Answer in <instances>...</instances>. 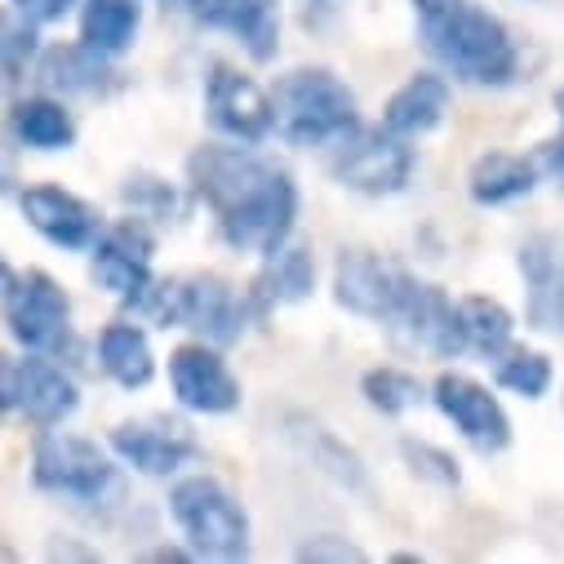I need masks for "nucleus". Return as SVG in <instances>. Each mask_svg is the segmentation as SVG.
Segmentation results:
<instances>
[{"mask_svg": "<svg viewBox=\"0 0 564 564\" xmlns=\"http://www.w3.org/2000/svg\"><path fill=\"white\" fill-rule=\"evenodd\" d=\"M187 192L214 214V227L236 253H275L299 227V183L290 170L258 156L249 143H200L187 156Z\"/></svg>", "mask_w": 564, "mask_h": 564, "instance_id": "obj_1", "label": "nucleus"}, {"mask_svg": "<svg viewBox=\"0 0 564 564\" xmlns=\"http://www.w3.org/2000/svg\"><path fill=\"white\" fill-rule=\"evenodd\" d=\"M129 316L152 321L165 329H187L192 338L231 347L245 338L253 321L249 294L236 290L227 275L218 271H192V275H156L152 285L138 294L133 303H124Z\"/></svg>", "mask_w": 564, "mask_h": 564, "instance_id": "obj_2", "label": "nucleus"}, {"mask_svg": "<svg viewBox=\"0 0 564 564\" xmlns=\"http://www.w3.org/2000/svg\"><path fill=\"white\" fill-rule=\"evenodd\" d=\"M417 36H422V50L454 80L476 89H507L524 72V54L511 28L494 10L471 6V0H463L458 10L441 19H417Z\"/></svg>", "mask_w": 564, "mask_h": 564, "instance_id": "obj_3", "label": "nucleus"}, {"mask_svg": "<svg viewBox=\"0 0 564 564\" xmlns=\"http://www.w3.org/2000/svg\"><path fill=\"white\" fill-rule=\"evenodd\" d=\"M275 107V138L290 148H334L351 129H360V98L356 89L321 63L290 67L271 85Z\"/></svg>", "mask_w": 564, "mask_h": 564, "instance_id": "obj_4", "label": "nucleus"}, {"mask_svg": "<svg viewBox=\"0 0 564 564\" xmlns=\"http://www.w3.org/2000/svg\"><path fill=\"white\" fill-rule=\"evenodd\" d=\"M0 285H6L0 290V299H6V329L23 351H41L58 360L76 356V325H72L76 312L58 275H50L45 267L19 271L14 262H6Z\"/></svg>", "mask_w": 564, "mask_h": 564, "instance_id": "obj_5", "label": "nucleus"}, {"mask_svg": "<svg viewBox=\"0 0 564 564\" xmlns=\"http://www.w3.org/2000/svg\"><path fill=\"white\" fill-rule=\"evenodd\" d=\"M170 516L183 533V542L200 560H245L253 542V524L245 502L209 471L178 476L170 489Z\"/></svg>", "mask_w": 564, "mask_h": 564, "instance_id": "obj_6", "label": "nucleus"}, {"mask_svg": "<svg viewBox=\"0 0 564 564\" xmlns=\"http://www.w3.org/2000/svg\"><path fill=\"white\" fill-rule=\"evenodd\" d=\"M417 174V148L413 138L395 133L391 124H360L351 129L343 143L329 148V178L343 192L382 200V196H400Z\"/></svg>", "mask_w": 564, "mask_h": 564, "instance_id": "obj_7", "label": "nucleus"}, {"mask_svg": "<svg viewBox=\"0 0 564 564\" xmlns=\"http://www.w3.org/2000/svg\"><path fill=\"white\" fill-rule=\"evenodd\" d=\"M116 454L111 445L98 449L85 436L72 432H36L32 445V485L50 498H67V502H102L107 494H116Z\"/></svg>", "mask_w": 564, "mask_h": 564, "instance_id": "obj_8", "label": "nucleus"}, {"mask_svg": "<svg viewBox=\"0 0 564 564\" xmlns=\"http://www.w3.org/2000/svg\"><path fill=\"white\" fill-rule=\"evenodd\" d=\"M0 409L23 417L32 432H54L80 409V387L58 356H6L0 369Z\"/></svg>", "mask_w": 564, "mask_h": 564, "instance_id": "obj_9", "label": "nucleus"}, {"mask_svg": "<svg viewBox=\"0 0 564 564\" xmlns=\"http://www.w3.org/2000/svg\"><path fill=\"white\" fill-rule=\"evenodd\" d=\"M111 454L120 467L148 476V480H170L183 467L205 458V445L196 427L178 413H148V417H124L107 432Z\"/></svg>", "mask_w": 564, "mask_h": 564, "instance_id": "obj_10", "label": "nucleus"}, {"mask_svg": "<svg viewBox=\"0 0 564 564\" xmlns=\"http://www.w3.org/2000/svg\"><path fill=\"white\" fill-rule=\"evenodd\" d=\"M409 285H413V271H404L400 262L382 258L378 249H365V245H351L334 258V303L356 316V321H369V325H395L404 299H409Z\"/></svg>", "mask_w": 564, "mask_h": 564, "instance_id": "obj_11", "label": "nucleus"}, {"mask_svg": "<svg viewBox=\"0 0 564 564\" xmlns=\"http://www.w3.org/2000/svg\"><path fill=\"white\" fill-rule=\"evenodd\" d=\"M152 258H156L152 218L124 214V218L107 223L102 236H98V245L89 249V280L124 307V303H133L156 280Z\"/></svg>", "mask_w": 564, "mask_h": 564, "instance_id": "obj_12", "label": "nucleus"}, {"mask_svg": "<svg viewBox=\"0 0 564 564\" xmlns=\"http://www.w3.org/2000/svg\"><path fill=\"white\" fill-rule=\"evenodd\" d=\"M432 404L441 409V417L449 427L485 458L511 449L516 427H511V413L502 409V400L494 395V387H485L480 378L463 373V369H445L432 382Z\"/></svg>", "mask_w": 564, "mask_h": 564, "instance_id": "obj_13", "label": "nucleus"}, {"mask_svg": "<svg viewBox=\"0 0 564 564\" xmlns=\"http://www.w3.org/2000/svg\"><path fill=\"white\" fill-rule=\"evenodd\" d=\"M205 120L214 124L218 138L262 148L275 133L271 89H262L249 72H240L231 63H209V72H205Z\"/></svg>", "mask_w": 564, "mask_h": 564, "instance_id": "obj_14", "label": "nucleus"}, {"mask_svg": "<svg viewBox=\"0 0 564 564\" xmlns=\"http://www.w3.org/2000/svg\"><path fill=\"white\" fill-rule=\"evenodd\" d=\"M165 373H170V391H174L178 409H187V413L223 417V413H236L245 404V387L231 373L218 343L187 338V343L170 347Z\"/></svg>", "mask_w": 564, "mask_h": 564, "instance_id": "obj_15", "label": "nucleus"}, {"mask_svg": "<svg viewBox=\"0 0 564 564\" xmlns=\"http://www.w3.org/2000/svg\"><path fill=\"white\" fill-rule=\"evenodd\" d=\"M14 205H19L23 223L41 240L63 249V253H89L98 245L102 227H107V218H102V209L94 200L67 192L58 183H28V187H19Z\"/></svg>", "mask_w": 564, "mask_h": 564, "instance_id": "obj_16", "label": "nucleus"}, {"mask_svg": "<svg viewBox=\"0 0 564 564\" xmlns=\"http://www.w3.org/2000/svg\"><path fill=\"white\" fill-rule=\"evenodd\" d=\"M187 14L196 28L240 41L249 63L258 67L275 63L280 54V28H285L280 0H187Z\"/></svg>", "mask_w": 564, "mask_h": 564, "instance_id": "obj_17", "label": "nucleus"}, {"mask_svg": "<svg viewBox=\"0 0 564 564\" xmlns=\"http://www.w3.org/2000/svg\"><path fill=\"white\" fill-rule=\"evenodd\" d=\"M409 343H417L427 356L436 360H458L467 356V334H463V312H458V299H449L441 285H432V280H417L409 285V299L395 316V325Z\"/></svg>", "mask_w": 564, "mask_h": 564, "instance_id": "obj_18", "label": "nucleus"}, {"mask_svg": "<svg viewBox=\"0 0 564 564\" xmlns=\"http://www.w3.org/2000/svg\"><path fill=\"white\" fill-rule=\"evenodd\" d=\"M245 294H249V307H253V321L258 325L271 312H280V307L307 303L316 294V253H312V245L285 240L275 253H267L262 267L249 275Z\"/></svg>", "mask_w": 564, "mask_h": 564, "instance_id": "obj_19", "label": "nucleus"}, {"mask_svg": "<svg viewBox=\"0 0 564 564\" xmlns=\"http://www.w3.org/2000/svg\"><path fill=\"white\" fill-rule=\"evenodd\" d=\"M449 107H454V85H449V76L422 67V72L404 76V80L391 89V98L382 102V124H391L395 133H404V138H413V143H417L422 133H432V129L445 124Z\"/></svg>", "mask_w": 564, "mask_h": 564, "instance_id": "obj_20", "label": "nucleus"}, {"mask_svg": "<svg viewBox=\"0 0 564 564\" xmlns=\"http://www.w3.org/2000/svg\"><path fill=\"white\" fill-rule=\"evenodd\" d=\"M94 356H98V369L120 391H143L156 378V347H152V334L138 325V316L107 321L94 338Z\"/></svg>", "mask_w": 564, "mask_h": 564, "instance_id": "obj_21", "label": "nucleus"}, {"mask_svg": "<svg viewBox=\"0 0 564 564\" xmlns=\"http://www.w3.org/2000/svg\"><path fill=\"white\" fill-rule=\"evenodd\" d=\"M542 170L533 161V152H480L467 170V196L480 209H498L511 200H524L542 187Z\"/></svg>", "mask_w": 564, "mask_h": 564, "instance_id": "obj_22", "label": "nucleus"}, {"mask_svg": "<svg viewBox=\"0 0 564 564\" xmlns=\"http://www.w3.org/2000/svg\"><path fill=\"white\" fill-rule=\"evenodd\" d=\"M10 138L28 152H72L76 148V116L67 111V102L50 89L14 98L10 102Z\"/></svg>", "mask_w": 564, "mask_h": 564, "instance_id": "obj_23", "label": "nucleus"}, {"mask_svg": "<svg viewBox=\"0 0 564 564\" xmlns=\"http://www.w3.org/2000/svg\"><path fill=\"white\" fill-rule=\"evenodd\" d=\"M36 76L50 94H111L120 80L111 72V58H102L98 50L72 41V45H50L36 63Z\"/></svg>", "mask_w": 564, "mask_h": 564, "instance_id": "obj_24", "label": "nucleus"}, {"mask_svg": "<svg viewBox=\"0 0 564 564\" xmlns=\"http://www.w3.org/2000/svg\"><path fill=\"white\" fill-rule=\"evenodd\" d=\"M290 441L307 454V463L316 467V471H325L334 485H343V489H365L369 485V471H365V458L343 441V436H334L325 422H316V417H307V413H290Z\"/></svg>", "mask_w": 564, "mask_h": 564, "instance_id": "obj_25", "label": "nucleus"}, {"mask_svg": "<svg viewBox=\"0 0 564 564\" xmlns=\"http://www.w3.org/2000/svg\"><path fill=\"white\" fill-rule=\"evenodd\" d=\"M143 32V0H80V45L120 58Z\"/></svg>", "mask_w": 564, "mask_h": 564, "instance_id": "obj_26", "label": "nucleus"}, {"mask_svg": "<svg viewBox=\"0 0 564 564\" xmlns=\"http://www.w3.org/2000/svg\"><path fill=\"white\" fill-rule=\"evenodd\" d=\"M458 312H463V334H467V347L485 360L502 356L511 343H516V312L494 299V294H463L458 299Z\"/></svg>", "mask_w": 564, "mask_h": 564, "instance_id": "obj_27", "label": "nucleus"}, {"mask_svg": "<svg viewBox=\"0 0 564 564\" xmlns=\"http://www.w3.org/2000/svg\"><path fill=\"white\" fill-rule=\"evenodd\" d=\"M360 400L382 417H400V413L417 409L422 400H432V391L417 382V373H409L400 365H373L360 373Z\"/></svg>", "mask_w": 564, "mask_h": 564, "instance_id": "obj_28", "label": "nucleus"}, {"mask_svg": "<svg viewBox=\"0 0 564 564\" xmlns=\"http://www.w3.org/2000/svg\"><path fill=\"white\" fill-rule=\"evenodd\" d=\"M494 382H498L502 391H511V395L538 404V400L551 391V382H555V365H551L546 351L511 343L502 356H494Z\"/></svg>", "mask_w": 564, "mask_h": 564, "instance_id": "obj_29", "label": "nucleus"}, {"mask_svg": "<svg viewBox=\"0 0 564 564\" xmlns=\"http://www.w3.org/2000/svg\"><path fill=\"white\" fill-rule=\"evenodd\" d=\"M120 200L129 205V214H143L152 223H178L187 214V196L156 174H129L120 183Z\"/></svg>", "mask_w": 564, "mask_h": 564, "instance_id": "obj_30", "label": "nucleus"}, {"mask_svg": "<svg viewBox=\"0 0 564 564\" xmlns=\"http://www.w3.org/2000/svg\"><path fill=\"white\" fill-rule=\"evenodd\" d=\"M0 54H6V85L14 89L28 72H36V63H41V23H32L28 14H19V10H10V19H6V41H0Z\"/></svg>", "mask_w": 564, "mask_h": 564, "instance_id": "obj_31", "label": "nucleus"}, {"mask_svg": "<svg viewBox=\"0 0 564 564\" xmlns=\"http://www.w3.org/2000/svg\"><path fill=\"white\" fill-rule=\"evenodd\" d=\"M400 458H404L409 476L427 480V485H436V489H458V485H463V463H458L449 449L432 445V441L404 436V441H400Z\"/></svg>", "mask_w": 564, "mask_h": 564, "instance_id": "obj_32", "label": "nucleus"}, {"mask_svg": "<svg viewBox=\"0 0 564 564\" xmlns=\"http://www.w3.org/2000/svg\"><path fill=\"white\" fill-rule=\"evenodd\" d=\"M299 564H365L369 551L360 542H351L347 533H312L294 546Z\"/></svg>", "mask_w": 564, "mask_h": 564, "instance_id": "obj_33", "label": "nucleus"}, {"mask_svg": "<svg viewBox=\"0 0 564 564\" xmlns=\"http://www.w3.org/2000/svg\"><path fill=\"white\" fill-rule=\"evenodd\" d=\"M529 325L564 334V262L542 280V285H529Z\"/></svg>", "mask_w": 564, "mask_h": 564, "instance_id": "obj_34", "label": "nucleus"}, {"mask_svg": "<svg viewBox=\"0 0 564 564\" xmlns=\"http://www.w3.org/2000/svg\"><path fill=\"white\" fill-rule=\"evenodd\" d=\"M551 107H555L560 129H555L551 138H542V143H533L529 152H533V161H538V170H542V178H546V183H564V85L555 89Z\"/></svg>", "mask_w": 564, "mask_h": 564, "instance_id": "obj_35", "label": "nucleus"}, {"mask_svg": "<svg viewBox=\"0 0 564 564\" xmlns=\"http://www.w3.org/2000/svg\"><path fill=\"white\" fill-rule=\"evenodd\" d=\"M76 6H80V0H10V10L28 14V19H32V23H41V28L63 23V19H67Z\"/></svg>", "mask_w": 564, "mask_h": 564, "instance_id": "obj_36", "label": "nucleus"}, {"mask_svg": "<svg viewBox=\"0 0 564 564\" xmlns=\"http://www.w3.org/2000/svg\"><path fill=\"white\" fill-rule=\"evenodd\" d=\"M409 6H413V14H417V19H441V14L458 10L463 0H409Z\"/></svg>", "mask_w": 564, "mask_h": 564, "instance_id": "obj_37", "label": "nucleus"}, {"mask_svg": "<svg viewBox=\"0 0 564 564\" xmlns=\"http://www.w3.org/2000/svg\"><path fill=\"white\" fill-rule=\"evenodd\" d=\"M45 555H50V560H98V551H80V546H72V542H67V538H63V542H58V538H54V542H50V551H45Z\"/></svg>", "mask_w": 564, "mask_h": 564, "instance_id": "obj_38", "label": "nucleus"}, {"mask_svg": "<svg viewBox=\"0 0 564 564\" xmlns=\"http://www.w3.org/2000/svg\"><path fill=\"white\" fill-rule=\"evenodd\" d=\"M143 560H200L192 546H178V542H165V546H152Z\"/></svg>", "mask_w": 564, "mask_h": 564, "instance_id": "obj_39", "label": "nucleus"}, {"mask_svg": "<svg viewBox=\"0 0 564 564\" xmlns=\"http://www.w3.org/2000/svg\"><path fill=\"white\" fill-rule=\"evenodd\" d=\"M391 560H400V564H417V560H422V555H417V551H395V555H391Z\"/></svg>", "mask_w": 564, "mask_h": 564, "instance_id": "obj_40", "label": "nucleus"}]
</instances>
